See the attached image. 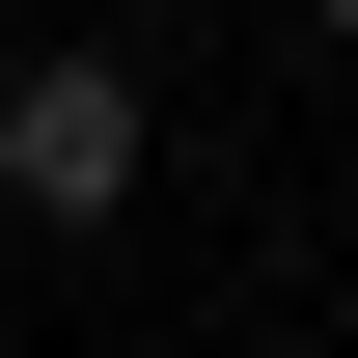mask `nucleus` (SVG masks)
Returning <instances> with one entry per match:
<instances>
[{"mask_svg": "<svg viewBox=\"0 0 358 358\" xmlns=\"http://www.w3.org/2000/svg\"><path fill=\"white\" fill-rule=\"evenodd\" d=\"M0 193H28V221H110L138 193V55H28V83H0Z\"/></svg>", "mask_w": 358, "mask_h": 358, "instance_id": "1", "label": "nucleus"}, {"mask_svg": "<svg viewBox=\"0 0 358 358\" xmlns=\"http://www.w3.org/2000/svg\"><path fill=\"white\" fill-rule=\"evenodd\" d=\"M303 28H331V55H358V0H303Z\"/></svg>", "mask_w": 358, "mask_h": 358, "instance_id": "2", "label": "nucleus"}]
</instances>
